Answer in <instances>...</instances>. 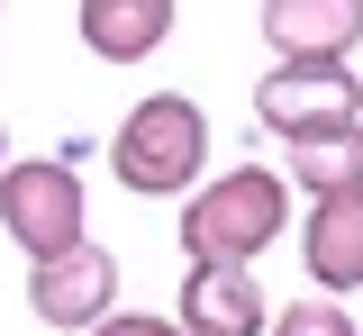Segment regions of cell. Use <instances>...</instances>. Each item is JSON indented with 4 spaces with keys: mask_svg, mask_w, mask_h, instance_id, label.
<instances>
[{
    "mask_svg": "<svg viewBox=\"0 0 363 336\" xmlns=\"http://www.w3.org/2000/svg\"><path fill=\"white\" fill-rule=\"evenodd\" d=\"M82 336H182V318H164V309H109V318L82 327Z\"/></svg>",
    "mask_w": 363,
    "mask_h": 336,
    "instance_id": "12",
    "label": "cell"
},
{
    "mask_svg": "<svg viewBox=\"0 0 363 336\" xmlns=\"http://www.w3.org/2000/svg\"><path fill=\"white\" fill-rule=\"evenodd\" d=\"M109 173L136 200H182L209 173V118H200V100L191 91H145L109 128Z\"/></svg>",
    "mask_w": 363,
    "mask_h": 336,
    "instance_id": "2",
    "label": "cell"
},
{
    "mask_svg": "<svg viewBox=\"0 0 363 336\" xmlns=\"http://www.w3.org/2000/svg\"><path fill=\"white\" fill-rule=\"evenodd\" d=\"M0 164H9V128H0Z\"/></svg>",
    "mask_w": 363,
    "mask_h": 336,
    "instance_id": "13",
    "label": "cell"
},
{
    "mask_svg": "<svg viewBox=\"0 0 363 336\" xmlns=\"http://www.w3.org/2000/svg\"><path fill=\"white\" fill-rule=\"evenodd\" d=\"M264 46L272 55H354L363 0H264Z\"/></svg>",
    "mask_w": 363,
    "mask_h": 336,
    "instance_id": "9",
    "label": "cell"
},
{
    "mask_svg": "<svg viewBox=\"0 0 363 336\" xmlns=\"http://www.w3.org/2000/svg\"><path fill=\"white\" fill-rule=\"evenodd\" d=\"M173 318H182V336H264L272 300H264V282H255V264H191Z\"/></svg>",
    "mask_w": 363,
    "mask_h": 336,
    "instance_id": "6",
    "label": "cell"
},
{
    "mask_svg": "<svg viewBox=\"0 0 363 336\" xmlns=\"http://www.w3.org/2000/svg\"><path fill=\"white\" fill-rule=\"evenodd\" d=\"M28 309H37L45 327H64V336L100 327V318L118 309V254L91 245V237H73L64 254H37V264H28Z\"/></svg>",
    "mask_w": 363,
    "mask_h": 336,
    "instance_id": "5",
    "label": "cell"
},
{
    "mask_svg": "<svg viewBox=\"0 0 363 336\" xmlns=\"http://www.w3.org/2000/svg\"><path fill=\"white\" fill-rule=\"evenodd\" d=\"M291 237V182L272 164H227L182 191V254L191 264H255Z\"/></svg>",
    "mask_w": 363,
    "mask_h": 336,
    "instance_id": "1",
    "label": "cell"
},
{
    "mask_svg": "<svg viewBox=\"0 0 363 336\" xmlns=\"http://www.w3.org/2000/svg\"><path fill=\"white\" fill-rule=\"evenodd\" d=\"M264 336H354V318L327 300V291H309V300H291V309H272Z\"/></svg>",
    "mask_w": 363,
    "mask_h": 336,
    "instance_id": "11",
    "label": "cell"
},
{
    "mask_svg": "<svg viewBox=\"0 0 363 336\" xmlns=\"http://www.w3.org/2000/svg\"><path fill=\"white\" fill-rule=\"evenodd\" d=\"M300 264L327 300L363 291V191H318L300 218Z\"/></svg>",
    "mask_w": 363,
    "mask_h": 336,
    "instance_id": "7",
    "label": "cell"
},
{
    "mask_svg": "<svg viewBox=\"0 0 363 336\" xmlns=\"http://www.w3.org/2000/svg\"><path fill=\"white\" fill-rule=\"evenodd\" d=\"M182 0H82L73 9V28H82V46L100 64H145V55L173 37Z\"/></svg>",
    "mask_w": 363,
    "mask_h": 336,
    "instance_id": "8",
    "label": "cell"
},
{
    "mask_svg": "<svg viewBox=\"0 0 363 336\" xmlns=\"http://www.w3.org/2000/svg\"><path fill=\"white\" fill-rule=\"evenodd\" d=\"M0 237L18 245L28 264L37 254H64L82 237V164H64V155L0 164Z\"/></svg>",
    "mask_w": 363,
    "mask_h": 336,
    "instance_id": "4",
    "label": "cell"
},
{
    "mask_svg": "<svg viewBox=\"0 0 363 336\" xmlns=\"http://www.w3.org/2000/svg\"><path fill=\"white\" fill-rule=\"evenodd\" d=\"M363 118V73L354 55H272V73L255 82V128L264 137H318V128H345Z\"/></svg>",
    "mask_w": 363,
    "mask_h": 336,
    "instance_id": "3",
    "label": "cell"
},
{
    "mask_svg": "<svg viewBox=\"0 0 363 336\" xmlns=\"http://www.w3.org/2000/svg\"><path fill=\"white\" fill-rule=\"evenodd\" d=\"M291 191H363V118L345 128H318V137H291V173H281Z\"/></svg>",
    "mask_w": 363,
    "mask_h": 336,
    "instance_id": "10",
    "label": "cell"
}]
</instances>
